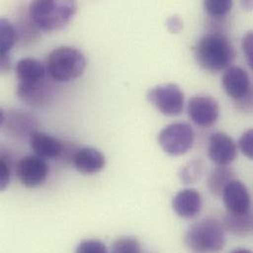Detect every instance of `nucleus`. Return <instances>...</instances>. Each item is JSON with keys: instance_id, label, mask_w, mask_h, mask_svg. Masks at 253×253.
Segmentation results:
<instances>
[{"instance_id": "1", "label": "nucleus", "mask_w": 253, "mask_h": 253, "mask_svg": "<svg viewBox=\"0 0 253 253\" xmlns=\"http://www.w3.org/2000/svg\"><path fill=\"white\" fill-rule=\"evenodd\" d=\"M192 51L198 65L211 73L227 70L237 55L232 42L218 32L202 36L194 44Z\"/></svg>"}, {"instance_id": "2", "label": "nucleus", "mask_w": 253, "mask_h": 253, "mask_svg": "<svg viewBox=\"0 0 253 253\" xmlns=\"http://www.w3.org/2000/svg\"><path fill=\"white\" fill-rule=\"evenodd\" d=\"M77 5L70 0H36L29 6V18L43 32L59 31L73 19Z\"/></svg>"}, {"instance_id": "3", "label": "nucleus", "mask_w": 253, "mask_h": 253, "mask_svg": "<svg viewBox=\"0 0 253 253\" xmlns=\"http://www.w3.org/2000/svg\"><path fill=\"white\" fill-rule=\"evenodd\" d=\"M226 233L223 222L215 218H206L188 228L184 244L195 253H219L226 246Z\"/></svg>"}, {"instance_id": "4", "label": "nucleus", "mask_w": 253, "mask_h": 253, "mask_svg": "<svg viewBox=\"0 0 253 253\" xmlns=\"http://www.w3.org/2000/svg\"><path fill=\"white\" fill-rule=\"evenodd\" d=\"M87 66L85 55L72 46L54 48L46 60V71L49 77L58 83L70 82L80 77Z\"/></svg>"}, {"instance_id": "5", "label": "nucleus", "mask_w": 253, "mask_h": 253, "mask_svg": "<svg viewBox=\"0 0 253 253\" xmlns=\"http://www.w3.org/2000/svg\"><path fill=\"white\" fill-rule=\"evenodd\" d=\"M163 151L170 156L186 154L194 144V131L184 123H174L163 128L158 136Z\"/></svg>"}, {"instance_id": "6", "label": "nucleus", "mask_w": 253, "mask_h": 253, "mask_svg": "<svg viewBox=\"0 0 253 253\" xmlns=\"http://www.w3.org/2000/svg\"><path fill=\"white\" fill-rule=\"evenodd\" d=\"M147 100L161 114L168 117H176L182 113L184 94L174 83L156 86L147 93Z\"/></svg>"}, {"instance_id": "7", "label": "nucleus", "mask_w": 253, "mask_h": 253, "mask_svg": "<svg viewBox=\"0 0 253 253\" xmlns=\"http://www.w3.org/2000/svg\"><path fill=\"white\" fill-rule=\"evenodd\" d=\"M186 109L192 123L203 128L214 126L220 117V106L218 102L209 96L192 97Z\"/></svg>"}, {"instance_id": "8", "label": "nucleus", "mask_w": 253, "mask_h": 253, "mask_svg": "<svg viewBox=\"0 0 253 253\" xmlns=\"http://www.w3.org/2000/svg\"><path fill=\"white\" fill-rule=\"evenodd\" d=\"M49 172V167L43 159L37 156L22 158L16 167V174L22 185L34 188L42 185Z\"/></svg>"}, {"instance_id": "9", "label": "nucleus", "mask_w": 253, "mask_h": 253, "mask_svg": "<svg viewBox=\"0 0 253 253\" xmlns=\"http://www.w3.org/2000/svg\"><path fill=\"white\" fill-rule=\"evenodd\" d=\"M238 144L225 132L213 133L208 142V156L218 167L230 166L238 156Z\"/></svg>"}, {"instance_id": "10", "label": "nucleus", "mask_w": 253, "mask_h": 253, "mask_svg": "<svg viewBox=\"0 0 253 253\" xmlns=\"http://www.w3.org/2000/svg\"><path fill=\"white\" fill-rule=\"evenodd\" d=\"M222 86L226 94L237 102L244 100L253 89L248 72L240 66H231L225 70Z\"/></svg>"}, {"instance_id": "11", "label": "nucleus", "mask_w": 253, "mask_h": 253, "mask_svg": "<svg viewBox=\"0 0 253 253\" xmlns=\"http://www.w3.org/2000/svg\"><path fill=\"white\" fill-rule=\"evenodd\" d=\"M16 93L20 101L33 108H42L48 105L53 97L52 86L45 79L34 83L19 82Z\"/></svg>"}, {"instance_id": "12", "label": "nucleus", "mask_w": 253, "mask_h": 253, "mask_svg": "<svg viewBox=\"0 0 253 253\" xmlns=\"http://www.w3.org/2000/svg\"><path fill=\"white\" fill-rule=\"evenodd\" d=\"M227 212L242 215L251 212L252 196L247 185L238 179L233 180L222 194Z\"/></svg>"}, {"instance_id": "13", "label": "nucleus", "mask_w": 253, "mask_h": 253, "mask_svg": "<svg viewBox=\"0 0 253 253\" xmlns=\"http://www.w3.org/2000/svg\"><path fill=\"white\" fill-rule=\"evenodd\" d=\"M0 125L5 127L6 131L12 136L23 138L36 131L38 126L37 119L30 113L24 111H11L6 114L1 110L0 112Z\"/></svg>"}, {"instance_id": "14", "label": "nucleus", "mask_w": 253, "mask_h": 253, "mask_svg": "<svg viewBox=\"0 0 253 253\" xmlns=\"http://www.w3.org/2000/svg\"><path fill=\"white\" fill-rule=\"evenodd\" d=\"M171 206L175 214L180 218L193 219L202 210V197L195 189L185 188L174 195Z\"/></svg>"}, {"instance_id": "15", "label": "nucleus", "mask_w": 253, "mask_h": 253, "mask_svg": "<svg viewBox=\"0 0 253 253\" xmlns=\"http://www.w3.org/2000/svg\"><path fill=\"white\" fill-rule=\"evenodd\" d=\"M72 163L75 169L83 174H95L106 167V157L99 150L92 147L77 149Z\"/></svg>"}, {"instance_id": "16", "label": "nucleus", "mask_w": 253, "mask_h": 253, "mask_svg": "<svg viewBox=\"0 0 253 253\" xmlns=\"http://www.w3.org/2000/svg\"><path fill=\"white\" fill-rule=\"evenodd\" d=\"M29 141L31 149L41 159L53 160L60 158L62 154L63 145L49 134L36 130L30 135Z\"/></svg>"}, {"instance_id": "17", "label": "nucleus", "mask_w": 253, "mask_h": 253, "mask_svg": "<svg viewBox=\"0 0 253 253\" xmlns=\"http://www.w3.org/2000/svg\"><path fill=\"white\" fill-rule=\"evenodd\" d=\"M16 76L19 82L34 83L45 79L46 67L35 58H23L16 65Z\"/></svg>"}, {"instance_id": "18", "label": "nucleus", "mask_w": 253, "mask_h": 253, "mask_svg": "<svg viewBox=\"0 0 253 253\" xmlns=\"http://www.w3.org/2000/svg\"><path fill=\"white\" fill-rule=\"evenodd\" d=\"M223 224L227 232L236 237L245 238L253 231V214L252 211L242 215L227 212Z\"/></svg>"}, {"instance_id": "19", "label": "nucleus", "mask_w": 253, "mask_h": 253, "mask_svg": "<svg viewBox=\"0 0 253 253\" xmlns=\"http://www.w3.org/2000/svg\"><path fill=\"white\" fill-rule=\"evenodd\" d=\"M236 179L235 170L227 167H216L211 170L207 179V185L210 192L215 196H222L226 187Z\"/></svg>"}, {"instance_id": "20", "label": "nucleus", "mask_w": 253, "mask_h": 253, "mask_svg": "<svg viewBox=\"0 0 253 253\" xmlns=\"http://www.w3.org/2000/svg\"><path fill=\"white\" fill-rule=\"evenodd\" d=\"M17 31L9 20H0V56H9V52L17 42Z\"/></svg>"}, {"instance_id": "21", "label": "nucleus", "mask_w": 253, "mask_h": 253, "mask_svg": "<svg viewBox=\"0 0 253 253\" xmlns=\"http://www.w3.org/2000/svg\"><path fill=\"white\" fill-rule=\"evenodd\" d=\"M205 169V163L202 159H193L186 163L178 171L179 179L185 183H195L200 180Z\"/></svg>"}, {"instance_id": "22", "label": "nucleus", "mask_w": 253, "mask_h": 253, "mask_svg": "<svg viewBox=\"0 0 253 253\" xmlns=\"http://www.w3.org/2000/svg\"><path fill=\"white\" fill-rule=\"evenodd\" d=\"M231 0H207L203 2V8L208 16L215 20L225 18L233 8Z\"/></svg>"}, {"instance_id": "23", "label": "nucleus", "mask_w": 253, "mask_h": 253, "mask_svg": "<svg viewBox=\"0 0 253 253\" xmlns=\"http://www.w3.org/2000/svg\"><path fill=\"white\" fill-rule=\"evenodd\" d=\"M112 253H142V248L138 240L131 237H124L114 243Z\"/></svg>"}, {"instance_id": "24", "label": "nucleus", "mask_w": 253, "mask_h": 253, "mask_svg": "<svg viewBox=\"0 0 253 253\" xmlns=\"http://www.w3.org/2000/svg\"><path fill=\"white\" fill-rule=\"evenodd\" d=\"M12 164L8 155L2 153L0 157V190H5L10 183Z\"/></svg>"}, {"instance_id": "25", "label": "nucleus", "mask_w": 253, "mask_h": 253, "mask_svg": "<svg viewBox=\"0 0 253 253\" xmlns=\"http://www.w3.org/2000/svg\"><path fill=\"white\" fill-rule=\"evenodd\" d=\"M238 148L242 154L253 161V128L246 130L238 142Z\"/></svg>"}, {"instance_id": "26", "label": "nucleus", "mask_w": 253, "mask_h": 253, "mask_svg": "<svg viewBox=\"0 0 253 253\" xmlns=\"http://www.w3.org/2000/svg\"><path fill=\"white\" fill-rule=\"evenodd\" d=\"M75 253H109L108 250L101 241L86 240L80 243Z\"/></svg>"}, {"instance_id": "27", "label": "nucleus", "mask_w": 253, "mask_h": 253, "mask_svg": "<svg viewBox=\"0 0 253 253\" xmlns=\"http://www.w3.org/2000/svg\"><path fill=\"white\" fill-rule=\"evenodd\" d=\"M242 48L247 58V61L253 71V30L249 31L243 38Z\"/></svg>"}, {"instance_id": "28", "label": "nucleus", "mask_w": 253, "mask_h": 253, "mask_svg": "<svg viewBox=\"0 0 253 253\" xmlns=\"http://www.w3.org/2000/svg\"><path fill=\"white\" fill-rule=\"evenodd\" d=\"M167 27L171 34H178L183 29V22L178 15H172L167 19Z\"/></svg>"}, {"instance_id": "29", "label": "nucleus", "mask_w": 253, "mask_h": 253, "mask_svg": "<svg viewBox=\"0 0 253 253\" xmlns=\"http://www.w3.org/2000/svg\"><path fill=\"white\" fill-rule=\"evenodd\" d=\"M230 253H253V252L248 249H236Z\"/></svg>"}, {"instance_id": "30", "label": "nucleus", "mask_w": 253, "mask_h": 253, "mask_svg": "<svg viewBox=\"0 0 253 253\" xmlns=\"http://www.w3.org/2000/svg\"><path fill=\"white\" fill-rule=\"evenodd\" d=\"M242 4L244 5V8H246V9H253V1H243Z\"/></svg>"}]
</instances>
